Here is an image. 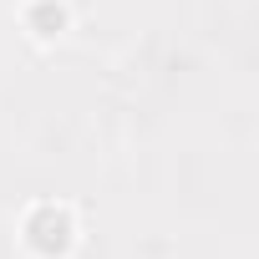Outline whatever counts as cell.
Masks as SVG:
<instances>
[{
  "mask_svg": "<svg viewBox=\"0 0 259 259\" xmlns=\"http://www.w3.org/2000/svg\"><path fill=\"white\" fill-rule=\"evenodd\" d=\"M21 239H26L31 254L61 259V254L76 244V219H71L66 203H36V208L26 213V224H21Z\"/></svg>",
  "mask_w": 259,
  "mask_h": 259,
  "instance_id": "6da1fadb",
  "label": "cell"
},
{
  "mask_svg": "<svg viewBox=\"0 0 259 259\" xmlns=\"http://www.w3.org/2000/svg\"><path fill=\"white\" fill-rule=\"evenodd\" d=\"M21 26L31 31V41L51 46V41H61L71 31V6H66V0H26Z\"/></svg>",
  "mask_w": 259,
  "mask_h": 259,
  "instance_id": "7a4b0ae2",
  "label": "cell"
}]
</instances>
